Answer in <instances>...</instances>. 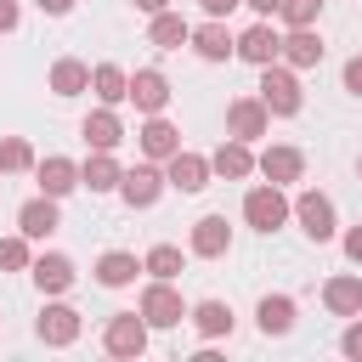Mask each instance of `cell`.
Masks as SVG:
<instances>
[{"label": "cell", "instance_id": "obj_1", "mask_svg": "<svg viewBox=\"0 0 362 362\" xmlns=\"http://www.w3.org/2000/svg\"><path fill=\"white\" fill-rule=\"evenodd\" d=\"M260 102H266V113H272V119H294V113L305 107L300 74H294L288 62H266V68H260Z\"/></svg>", "mask_w": 362, "mask_h": 362}, {"label": "cell", "instance_id": "obj_2", "mask_svg": "<svg viewBox=\"0 0 362 362\" xmlns=\"http://www.w3.org/2000/svg\"><path fill=\"white\" fill-rule=\"evenodd\" d=\"M288 215L300 221V232H305L311 243H328V238L339 232V221H334V198H328V192H317V187H305V192L288 204Z\"/></svg>", "mask_w": 362, "mask_h": 362}, {"label": "cell", "instance_id": "obj_3", "mask_svg": "<svg viewBox=\"0 0 362 362\" xmlns=\"http://www.w3.org/2000/svg\"><path fill=\"white\" fill-rule=\"evenodd\" d=\"M136 311L147 317V328H181V322H187V300H181V288L164 283V277H153V283L141 288V305H136Z\"/></svg>", "mask_w": 362, "mask_h": 362}, {"label": "cell", "instance_id": "obj_4", "mask_svg": "<svg viewBox=\"0 0 362 362\" xmlns=\"http://www.w3.org/2000/svg\"><path fill=\"white\" fill-rule=\"evenodd\" d=\"M243 221H249L255 232H277V226L288 221V198H283V187H277V181L249 187V192H243Z\"/></svg>", "mask_w": 362, "mask_h": 362}, {"label": "cell", "instance_id": "obj_5", "mask_svg": "<svg viewBox=\"0 0 362 362\" xmlns=\"http://www.w3.org/2000/svg\"><path fill=\"white\" fill-rule=\"evenodd\" d=\"M147 317L141 311H113L107 317V328H102V351L107 356H141L147 351Z\"/></svg>", "mask_w": 362, "mask_h": 362}, {"label": "cell", "instance_id": "obj_6", "mask_svg": "<svg viewBox=\"0 0 362 362\" xmlns=\"http://www.w3.org/2000/svg\"><path fill=\"white\" fill-rule=\"evenodd\" d=\"M158 192H164V170H158L153 158L119 175V198H124L130 209H153V204H158Z\"/></svg>", "mask_w": 362, "mask_h": 362}, {"label": "cell", "instance_id": "obj_7", "mask_svg": "<svg viewBox=\"0 0 362 362\" xmlns=\"http://www.w3.org/2000/svg\"><path fill=\"white\" fill-rule=\"evenodd\" d=\"M277 51H283V34L272 28V17H260L255 28H243V34H238V45H232V57H243V62H255V68L277 62Z\"/></svg>", "mask_w": 362, "mask_h": 362}, {"label": "cell", "instance_id": "obj_8", "mask_svg": "<svg viewBox=\"0 0 362 362\" xmlns=\"http://www.w3.org/2000/svg\"><path fill=\"white\" fill-rule=\"evenodd\" d=\"M226 130H232L238 141H260V136L272 130L266 102H260V96H238V102H226Z\"/></svg>", "mask_w": 362, "mask_h": 362}, {"label": "cell", "instance_id": "obj_9", "mask_svg": "<svg viewBox=\"0 0 362 362\" xmlns=\"http://www.w3.org/2000/svg\"><path fill=\"white\" fill-rule=\"evenodd\" d=\"M255 170H260L266 181L288 187V181H300V175H305V153H300V147H288V141H272L266 153H255Z\"/></svg>", "mask_w": 362, "mask_h": 362}, {"label": "cell", "instance_id": "obj_10", "mask_svg": "<svg viewBox=\"0 0 362 362\" xmlns=\"http://www.w3.org/2000/svg\"><path fill=\"white\" fill-rule=\"evenodd\" d=\"M164 187H175V192H204L209 187V158L204 153H170L164 158Z\"/></svg>", "mask_w": 362, "mask_h": 362}, {"label": "cell", "instance_id": "obj_11", "mask_svg": "<svg viewBox=\"0 0 362 362\" xmlns=\"http://www.w3.org/2000/svg\"><path fill=\"white\" fill-rule=\"evenodd\" d=\"M187 249H192L198 260H221V255L232 249V226H226V215H198L192 232H187Z\"/></svg>", "mask_w": 362, "mask_h": 362}, {"label": "cell", "instance_id": "obj_12", "mask_svg": "<svg viewBox=\"0 0 362 362\" xmlns=\"http://www.w3.org/2000/svg\"><path fill=\"white\" fill-rule=\"evenodd\" d=\"M28 277H34V288H40L45 300H51V294H68V288H74V260L57 255V249H45V255L28 260Z\"/></svg>", "mask_w": 362, "mask_h": 362}, {"label": "cell", "instance_id": "obj_13", "mask_svg": "<svg viewBox=\"0 0 362 362\" xmlns=\"http://www.w3.org/2000/svg\"><path fill=\"white\" fill-rule=\"evenodd\" d=\"M124 102H136V113H164V107H170V79H164L158 68H136Z\"/></svg>", "mask_w": 362, "mask_h": 362}, {"label": "cell", "instance_id": "obj_14", "mask_svg": "<svg viewBox=\"0 0 362 362\" xmlns=\"http://www.w3.org/2000/svg\"><path fill=\"white\" fill-rule=\"evenodd\" d=\"M34 334H40L45 345H57V351H62V345H74V339H79V311H74V305H62V300L51 294V305H45V311H40V322H34Z\"/></svg>", "mask_w": 362, "mask_h": 362}, {"label": "cell", "instance_id": "obj_15", "mask_svg": "<svg viewBox=\"0 0 362 362\" xmlns=\"http://www.w3.org/2000/svg\"><path fill=\"white\" fill-rule=\"evenodd\" d=\"M187 45H192L204 62H226V57H232V45H238V34H232L221 17H209V23H198V28L187 34Z\"/></svg>", "mask_w": 362, "mask_h": 362}, {"label": "cell", "instance_id": "obj_16", "mask_svg": "<svg viewBox=\"0 0 362 362\" xmlns=\"http://www.w3.org/2000/svg\"><path fill=\"white\" fill-rule=\"evenodd\" d=\"M136 141H141V153H147L153 164H164L170 153H181V130H175L164 113H147V124L136 130Z\"/></svg>", "mask_w": 362, "mask_h": 362}, {"label": "cell", "instance_id": "obj_17", "mask_svg": "<svg viewBox=\"0 0 362 362\" xmlns=\"http://www.w3.org/2000/svg\"><path fill=\"white\" fill-rule=\"evenodd\" d=\"M34 175H40V192H45V198H68V192L79 187V164H74V158H62V153L34 158Z\"/></svg>", "mask_w": 362, "mask_h": 362}, {"label": "cell", "instance_id": "obj_18", "mask_svg": "<svg viewBox=\"0 0 362 362\" xmlns=\"http://www.w3.org/2000/svg\"><path fill=\"white\" fill-rule=\"evenodd\" d=\"M57 226H62V215H57V198H45V192H40V198H28V204L17 209V232H23V238H34V243H45Z\"/></svg>", "mask_w": 362, "mask_h": 362}, {"label": "cell", "instance_id": "obj_19", "mask_svg": "<svg viewBox=\"0 0 362 362\" xmlns=\"http://www.w3.org/2000/svg\"><path fill=\"white\" fill-rule=\"evenodd\" d=\"M277 62H288L294 74H300V68H317V62H322V34H317V28H288Z\"/></svg>", "mask_w": 362, "mask_h": 362}, {"label": "cell", "instance_id": "obj_20", "mask_svg": "<svg viewBox=\"0 0 362 362\" xmlns=\"http://www.w3.org/2000/svg\"><path fill=\"white\" fill-rule=\"evenodd\" d=\"M209 175H226V181H243V175H255V153H249V141L226 136V141L209 153Z\"/></svg>", "mask_w": 362, "mask_h": 362}, {"label": "cell", "instance_id": "obj_21", "mask_svg": "<svg viewBox=\"0 0 362 362\" xmlns=\"http://www.w3.org/2000/svg\"><path fill=\"white\" fill-rule=\"evenodd\" d=\"M322 305H328L334 317H362V277H356V272L328 277V283H322Z\"/></svg>", "mask_w": 362, "mask_h": 362}, {"label": "cell", "instance_id": "obj_22", "mask_svg": "<svg viewBox=\"0 0 362 362\" xmlns=\"http://www.w3.org/2000/svg\"><path fill=\"white\" fill-rule=\"evenodd\" d=\"M187 34H192V23H187L175 6L153 11V23H147V45H158V51H181V45H187Z\"/></svg>", "mask_w": 362, "mask_h": 362}, {"label": "cell", "instance_id": "obj_23", "mask_svg": "<svg viewBox=\"0 0 362 362\" xmlns=\"http://www.w3.org/2000/svg\"><path fill=\"white\" fill-rule=\"evenodd\" d=\"M79 136L90 141V153H113V147L124 141V124H119V113H113V107H96V113H85Z\"/></svg>", "mask_w": 362, "mask_h": 362}, {"label": "cell", "instance_id": "obj_24", "mask_svg": "<svg viewBox=\"0 0 362 362\" xmlns=\"http://www.w3.org/2000/svg\"><path fill=\"white\" fill-rule=\"evenodd\" d=\"M187 322H192L204 339H226L238 317H232V305H226V300H198V305H187Z\"/></svg>", "mask_w": 362, "mask_h": 362}, {"label": "cell", "instance_id": "obj_25", "mask_svg": "<svg viewBox=\"0 0 362 362\" xmlns=\"http://www.w3.org/2000/svg\"><path fill=\"white\" fill-rule=\"evenodd\" d=\"M136 272H141V260H136L130 249H107V255L96 260V283H102V288H130Z\"/></svg>", "mask_w": 362, "mask_h": 362}, {"label": "cell", "instance_id": "obj_26", "mask_svg": "<svg viewBox=\"0 0 362 362\" xmlns=\"http://www.w3.org/2000/svg\"><path fill=\"white\" fill-rule=\"evenodd\" d=\"M255 328H260L266 339L288 334V328H294V300H288V294H266V300L255 305Z\"/></svg>", "mask_w": 362, "mask_h": 362}, {"label": "cell", "instance_id": "obj_27", "mask_svg": "<svg viewBox=\"0 0 362 362\" xmlns=\"http://www.w3.org/2000/svg\"><path fill=\"white\" fill-rule=\"evenodd\" d=\"M90 90H96L102 107H119L124 90H130V74H124L119 62H96V68H90Z\"/></svg>", "mask_w": 362, "mask_h": 362}, {"label": "cell", "instance_id": "obj_28", "mask_svg": "<svg viewBox=\"0 0 362 362\" xmlns=\"http://www.w3.org/2000/svg\"><path fill=\"white\" fill-rule=\"evenodd\" d=\"M119 158L113 153H90L85 164H79V187H90V192H119Z\"/></svg>", "mask_w": 362, "mask_h": 362}, {"label": "cell", "instance_id": "obj_29", "mask_svg": "<svg viewBox=\"0 0 362 362\" xmlns=\"http://www.w3.org/2000/svg\"><path fill=\"white\" fill-rule=\"evenodd\" d=\"M79 90H90V68L79 57H57L51 62V96H79Z\"/></svg>", "mask_w": 362, "mask_h": 362}, {"label": "cell", "instance_id": "obj_30", "mask_svg": "<svg viewBox=\"0 0 362 362\" xmlns=\"http://www.w3.org/2000/svg\"><path fill=\"white\" fill-rule=\"evenodd\" d=\"M141 272H147V277L175 283V277H181V249H175V243H153V249L141 255Z\"/></svg>", "mask_w": 362, "mask_h": 362}, {"label": "cell", "instance_id": "obj_31", "mask_svg": "<svg viewBox=\"0 0 362 362\" xmlns=\"http://www.w3.org/2000/svg\"><path fill=\"white\" fill-rule=\"evenodd\" d=\"M34 170V147L23 136H0V175H23Z\"/></svg>", "mask_w": 362, "mask_h": 362}, {"label": "cell", "instance_id": "obj_32", "mask_svg": "<svg viewBox=\"0 0 362 362\" xmlns=\"http://www.w3.org/2000/svg\"><path fill=\"white\" fill-rule=\"evenodd\" d=\"M28 260H34V238H23V232L0 238V272H28Z\"/></svg>", "mask_w": 362, "mask_h": 362}, {"label": "cell", "instance_id": "obj_33", "mask_svg": "<svg viewBox=\"0 0 362 362\" xmlns=\"http://www.w3.org/2000/svg\"><path fill=\"white\" fill-rule=\"evenodd\" d=\"M277 17H283L288 28H317V17H322V0H277Z\"/></svg>", "mask_w": 362, "mask_h": 362}, {"label": "cell", "instance_id": "obj_34", "mask_svg": "<svg viewBox=\"0 0 362 362\" xmlns=\"http://www.w3.org/2000/svg\"><path fill=\"white\" fill-rule=\"evenodd\" d=\"M339 351H345L351 362H362V317H356V322H351V328L339 334Z\"/></svg>", "mask_w": 362, "mask_h": 362}, {"label": "cell", "instance_id": "obj_35", "mask_svg": "<svg viewBox=\"0 0 362 362\" xmlns=\"http://www.w3.org/2000/svg\"><path fill=\"white\" fill-rule=\"evenodd\" d=\"M339 79H345V90H351V96H362V57H351Z\"/></svg>", "mask_w": 362, "mask_h": 362}, {"label": "cell", "instance_id": "obj_36", "mask_svg": "<svg viewBox=\"0 0 362 362\" xmlns=\"http://www.w3.org/2000/svg\"><path fill=\"white\" fill-rule=\"evenodd\" d=\"M339 243H345V260H351V266H362V226H351Z\"/></svg>", "mask_w": 362, "mask_h": 362}, {"label": "cell", "instance_id": "obj_37", "mask_svg": "<svg viewBox=\"0 0 362 362\" xmlns=\"http://www.w3.org/2000/svg\"><path fill=\"white\" fill-rule=\"evenodd\" d=\"M17 23H23V6L17 0H0V34H11Z\"/></svg>", "mask_w": 362, "mask_h": 362}, {"label": "cell", "instance_id": "obj_38", "mask_svg": "<svg viewBox=\"0 0 362 362\" xmlns=\"http://www.w3.org/2000/svg\"><path fill=\"white\" fill-rule=\"evenodd\" d=\"M198 6H204V17H221L226 23V11H238L243 0H198Z\"/></svg>", "mask_w": 362, "mask_h": 362}, {"label": "cell", "instance_id": "obj_39", "mask_svg": "<svg viewBox=\"0 0 362 362\" xmlns=\"http://www.w3.org/2000/svg\"><path fill=\"white\" fill-rule=\"evenodd\" d=\"M34 6H40L45 17H68V11H74V0H34Z\"/></svg>", "mask_w": 362, "mask_h": 362}, {"label": "cell", "instance_id": "obj_40", "mask_svg": "<svg viewBox=\"0 0 362 362\" xmlns=\"http://www.w3.org/2000/svg\"><path fill=\"white\" fill-rule=\"evenodd\" d=\"M243 6H249L255 17H277V0H243Z\"/></svg>", "mask_w": 362, "mask_h": 362}, {"label": "cell", "instance_id": "obj_41", "mask_svg": "<svg viewBox=\"0 0 362 362\" xmlns=\"http://www.w3.org/2000/svg\"><path fill=\"white\" fill-rule=\"evenodd\" d=\"M130 6H136V11H147V17H153V11H164V6H170V0H130Z\"/></svg>", "mask_w": 362, "mask_h": 362}, {"label": "cell", "instance_id": "obj_42", "mask_svg": "<svg viewBox=\"0 0 362 362\" xmlns=\"http://www.w3.org/2000/svg\"><path fill=\"white\" fill-rule=\"evenodd\" d=\"M356 175H362V158H356Z\"/></svg>", "mask_w": 362, "mask_h": 362}]
</instances>
